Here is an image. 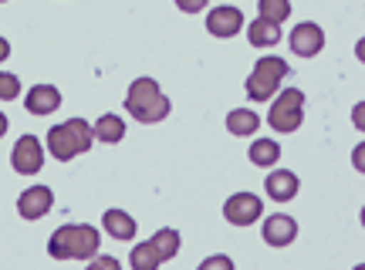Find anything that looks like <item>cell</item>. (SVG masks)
<instances>
[{"label":"cell","instance_id":"cell-1","mask_svg":"<svg viewBox=\"0 0 365 270\" xmlns=\"http://www.w3.org/2000/svg\"><path fill=\"white\" fill-rule=\"evenodd\" d=\"M98 246H102V237L95 227L88 223H68V227H58L48 240V254L54 260H91L98 257Z\"/></svg>","mask_w":365,"mask_h":270},{"label":"cell","instance_id":"cell-16","mask_svg":"<svg viewBox=\"0 0 365 270\" xmlns=\"http://www.w3.org/2000/svg\"><path fill=\"white\" fill-rule=\"evenodd\" d=\"M247 38H250V44H254V48H274V44L281 41V27L257 17V21H250Z\"/></svg>","mask_w":365,"mask_h":270},{"label":"cell","instance_id":"cell-23","mask_svg":"<svg viewBox=\"0 0 365 270\" xmlns=\"http://www.w3.org/2000/svg\"><path fill=\"white\" fill-rule=\"evenodd\" d=\"M196 270H234V260L223 257V254H217V257H207Z\"/></svg>","mask_w":365,"mask_h":270},{"label":"cell","instance_id":"cell-15","mask_svg":"<svg viewBox=\"0 0 365 270\" xmlns=\"http://www.w3.org/2000/svg\"><path fill=\"white\" fill-rule=\"evenodd\" d=\"M91 132H95V139H98V142L115 145V142L125 139V122H122L118 115H102L95 125H91Z\"/></svg>","mask_w":365,"mask_h":270},{"label":"cell","instance_id":"cell-17","mask_svg":"<svg viewBox=\"0 0 365 270\" xmlns=\"http://www.w3.org/2000/svg\"><path fill=\"white\" fill-rule=\"evenodd\" d=\"M257 129H261V118L250 108H234L227 115V132H234V135H254Z\"/></svg>","mask_w":365,"mask_h":270},{"label":"cell","instance_id":"cell-26","mask_svg":"<svg viewBox=\"0 0 365 270\" xmlns=\"http://www.w3.org/2000/svg\"><path fill=\"white\" fill-rule=\"evenodd\" d=\"M11 58V44H7V38H0V61H7Z\"/></svg>","mask_w":365,"mask_h":270},{"label":"cell","instance_id":"cell-11","mask_svg":"<svg viewBox=\"0 0 365 270\" xmlns=\"http://www.w3.org/2000/svg\"><path fill=\"white\" fill-rule=\"evenodd\" d=\"M298 237V223L284 213H274V217L264 219V240L271 246H287L291 240Z\"/></svg>","mask_w":365,"mask_h":270},{"label":"cell","instance_id":"cell-8","mask_svg":"<svg viewBox=\"0 0 365 270\" xmlns=\"http://www.w3.org/2000/svg\"><path fill=\"white\" fill-rule=\"evenodd\" d=\"M325 48V31L312 21H304L291 31V51L298 54V58H314V54Z\"/></svg>","mask_w":365,"mask_h":270},{"label":"cell","instance_id":"cell-29","mask_svg":"<svg viewBox=\"0 0 365 270\" xmlns=\"http://www.w3.org/2000/svg\"><path fill=\"white\" fill-rule=\"evenodd\" d=\"M0 4H4V0H0Z\"/></svg>","mask_w":365,"mask_h":270},{"label":"cell","instance_id":"cell-4","mask_svg":"<svg viewBox=\"0 0 365 270\" xmlns=\"http://www.w3.org/2000/svg\"><path fill=\"white\" fill-rule=\"evenodd\" d=\"M287 71H291V68H287L284 58H271V54L261 58L247 78L250 102H267V98H274V91H277V85L287 78Z\"/></svg>","mask_w":365,"mask_h":270},{"label":"cell","instance_id":"cell-5","mask_svg":"<svg viewBox=\"0 0 365 270\" xmlns=\"http://www.w3.org/2000/svg\"><path fill=\"white\" fill-rule=\"evenodd\" d=\"M274 132H298L304 122V91L301 88H284L277 95V102L271 105V115H267Z\"/></svg>","mask_w":365,"mask_h":270},{"label":"cell","instance_id":"cell-13","mask_svg":"<svg viewBox=\"0 0 365 270\" xmlns=\"http://www.w3.org/2000/svg\"><path fill=\"white\" fill-rule=\"evenodd\" d=\"M58 105H61V91L54 85H34L27 91V112L31 115H51Z\"/></svg>","mask_w":365,"mask_h":270},{"label":"cell","instance_id":"cell-21","mask_svg":"<svg viewBox=\"0 0 365 270\" xmlns=\"http://www.w3.org/2000/svg\"><path fill=\"white\" fill-rule=\"evenodd\" d=\"M129 264H132V270H159V254L153 250V244L145 240V244H139V246H132V257H129Z\"/></svg>","mask_w":365,"mask_h":270},{"label":"cell","instance_id":"cell-2","mask_svg":"<svg viewBox=\"0 0 365 270\" xmlns=\"http://www.w3.org/2000/svg\"><path fill=\"white\" fill-rule=\"evenodd\" d=\"M170 98L159 91V85L153 78H135L129 85V95H125V112H129L135 122L143 125H156L170 115Z\"/></svg>","mask_w":365,"mask_h":270},{"label":"cell","instance_id":"cell-10","mask_svg":"<svg viewBox=\"0 0 365 270\" xmlns=\"http://www.w3.org/2000/svg\"><path fill=\"white\" fill-rule=\"evenodd\" d=\"M207 31L213 38H234L244 31V14L237 7H213L207 14Z\"/></svg>","mask_w":365,"mask_h":270},{"label":"cell","instance_id":"cell-12","mask_svg":"<svg viewBox=\"0 0 365 270\" xmlns=\"http://www.w3.org/2000/svg\"><path fill=\"white\" fill-rule=\"evenodd\" d=\"M264 189L271 196L274 203H287V199H294L298 196V176L294 172H287V169H274L267 182H264Z\"/></svg>","mask_w":365,"mask_h":270},{"label":"cell","instance_id":"cell-7","mask_svg":"<svg viewBox=\"0 0 365 270\" xmlns=\"http://www.w3.org/2000/svg\"><path fill=\"white\" fill-rule=\"evenodd\" d=\"M11 162H14V169H17L21 176H34V172L44 166V149H41V142L34 139V135H24V139H17Z\"/></svg>","mask_w":365,"mask_h":270},{"label":"cell","instance_id":"cell-24","mask_svg":"<svg viewBox=\"0 0 365 270\" xmlns=\"http://www.w3.org/2000/svg\"><path fill=\"white\" fill-rule=\"evenodd\" d=\"M88 270H122V264L115 257H91Z\"/></svg>","mask_w":365,"mask_h":270},{"label":"cell","instance_id":"cell-14","mask_svg":"<svg viewBox=\"0 0 365 270\" xmlns=\"http://www.w3.org/2000/svg\"><path fill=\"white\" fill-rule=\"evenodd\" d=\"M102 227L108 237H115V240H132L135 237V219L125 213V209H108L102 217Z\"/></svg>","mask_w":365,"mask_h":270},{"label":"cell","instance_id":"cell-25","mask_svg":"<svg viewBox=\"0 0 365 270\" xmlns=\"http://www.w3.org/2000/svg\"><path fill=\"white\" fill-rule=\"evenodd\" d=\"M207 4H210V0H176V7H180L182 14H200Z\"/></svg>","mask_w":365,"mask_h":270},{"label":"cell","instance_id":"cell-28","mask_svg":"<svg viewBox=\"0 0 365 270\" xmlns=\"http://www.w3.org/2000/svg\"><path fill=\"white\" fill-rule=\"evenodd\" d=\"M4 135H7V115L0 112V139H4Z\"/></svg>","mask_w":365,"mask_h":270},{"label":"cell","instance_id":"cell-18","mask_svg":"<svg viewBox=\"0 0 365 270\" xmlns=\"http://www.w3.org/2000/svg\"><path fill=\"white\" fill-rule=\"evenodd\" d=\"M277 159H281V145L274 139H257L250 145V162L254 166H274Z\"/></svg>","mask_w":365,"mask_h":270},{"label":"cell","instance_id":"cell-19","mask_svg":"<svg viewBox=\"0 0 365 270\" xmlns=\"http://www.w3.org/2000/svg\"><path fill=\"white\" fill-rule=\"evenodd\" d=\"M149 244H153V250L159 254V260H173L176 254H180V233L176 230H159Z\"/></svg>","mask_w":365,"mask_h":270},{"label":"cell","instance_id":"cell-9","mask_svg":"<svg viewBox=\"0 0 365 270\" xmlns=\"http://www.w3.org/2000/svg\"><path fill=\"white\" fill-rule=\"evenodd\" d=\"M51 206H54V193L48 186H31V189H24L21 199H17V213L24 219H41L51 213Z\"/></svg>","mask_w":365,"mask_h":270},{"label":"cell","instance_id":"cell-27","mask_svg":"<svg viewBox=\"0 0 365 270\" xmlns=\"http://www.w3.org/2000/svg\"><path fill=\"white\" fill-rule=\"evenodd\" d=\"M352 159H355V169H359V172H362V145H359V149H355V155H352Z\"/></svg>","mask_w":365,"mask_h":270},{"label":"cell","instance_id":"cell-20","mask_svg":"<svg viewBox=\"0 0 365 270\" xmlns=\"http://www.w3.org/2000/svg\"><path fill=\"white\" fill-rule=\"evenodd\" d=\"M257 11H261V21H271V24L281 27L291 17V0H261Z\"/></svg>","mask_w":365,"mask_h":270},{"label":"cell","instance_id":"cell-22","mask_svg":"<svg viewBox=\"0 0 365 270\" xmlns=\"http://www.w3.org/2000/svg\"><path fill=\"white\" fill-rule=\"evenodd\" d=\"M17 95H21V81L14 75H7V71H0V98H4V102H14Z\"/></svg>","mask_w":365,"mask_h":270},{"label":"cell","instance_id":"cell-6","mask_svg":"<svg viewBox=\"0 0 365 270\" xmlns=\"http://www.w3.org/2000/svg\"><path fill=\"white\" fill-rule=\"evenodd\" d=\"M261 213H264V203H261V196H254V193H234L223 203V217H227V223H234V227H250L254 219H261Z\"/></svg>","mask_w":365,"mask_h":270},{"label":"cell","instance_id":"cell-3","mask_svg":"<svg viewBox=\"0 0 365 270\" xmlns=\"http://www.w3.org/2000/svg\"><path fill=\"white\" fill-rule=\"evenodd\" d=\"M91 142H95V132L85 118H68L61 125H54L48 132V152L58 159V162H68V159H75V155L88 152Z\"/></svg>","mask_w":365,"mask_h":270}]
</instances>
